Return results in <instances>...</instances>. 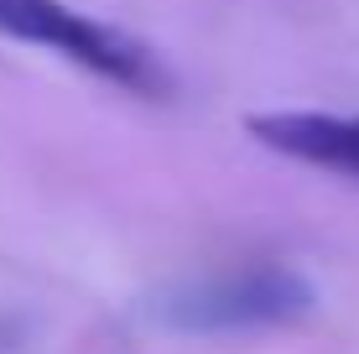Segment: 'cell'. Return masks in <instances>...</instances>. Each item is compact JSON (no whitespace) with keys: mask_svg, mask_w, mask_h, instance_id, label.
<instances>
[{"mask_svg":"<svg viewBox=\"0 0 359 354\" xmlns=\"http://www.w3.org/2000/svg\"><path fill=\"white\" fill-rule=\"evenodd\" d=\"M318 292L292 266H245V271L198 276L162 292L151 318L172 334H255V328H292L313 318Z\"/></svg>","mask_w":359,"mask_h":354,"instance_id":"6da1fadb","label":"cell"},{"mask_svg":"<svg viewBox=\"0 0 359 354\" xmlns=\"http://www.w3.org/2000/svg\"><path fill=\"white\" fill-rule=\"evenodd\" d=\"M0 36L47 47L63 63L94 73V79L115 83L126 94H141V100H167L172 94V79L156 63L151 47H141L120 27H104V21L63 6V0H0Z\"/></svg>","mask_w":359,"mask_h":354,"instance_id":"7a4b0ae2","label":"cell"},{"mask_svg":"<svg viewBox=\"0 0 359 354\" xmlns=\"http://www.w3.org/2000/svg\"><path fill=\"white\" fill-rule=\"evenodd\" d=\"M266 151H281L292 162L328 167V172L359 177V115H318V109H271L245 120Z\"/></svg>","mask_w":359,"mask_h":354,"instance_id":"3957f363","label":"cell"}]
</instances>
